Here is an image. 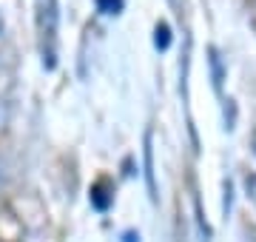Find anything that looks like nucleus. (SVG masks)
Segmentation results:
<instances>
[{"instance_id":"obj_1","label":"nucleus","mask_w":256,"mask_h":242,"mask_svg":"<svg viewBox=\"0 0 256 242\" xmlns=\"http://www.w3.org/2000/svg\"><path fill=\"white\" fill-rule=\"evenodd\" d=\"M37 40L48 72L57 66V0H37Z\"/></svg>"},{"instance_id":"obj_2","label":"nucleus","mask_w":256,"mask_h":242,"mask_svg":"<svg viewBox=\"0 0 256 242\" xmlns=\"http://www.w3.org/2000/svg\"><path fill=\"white\" fill-rule=\"evenodd\" d=\"M88 200H92V205L97 208V211H108V205L114 202V186H111L106 177L97 180V182L92 186V194H88Z\"/></svg>"},{"instance_id":"obj_3","label":"nucleus","mask_w":256,"mask_h":242,"mask_svg":"<svg viewBox=\"0 0 256 242\" xmlns=\"http://www.w3.org/2000/svg\"><path fill=\"white\" fill-rule=\"evenodd\" d=\"M146 180H148V194H151V202H156V182H154V148H151V131L146 134Z\"/></svg>"},{"instance_id":"obj_4","label":"nucleus","mask_w":256,"mask_h":242,"mask_svg":"<svg viewBox=\"0 0 256 242\" xmlns=\"http://www.w3.org/2000/svg\"><path fill=\"white\" fill-rule=\"evenodd\" d=\"M154 46L160 48V52H165V48L171 46V28H168V23H156V28H154Z\"/></svg>"},{"instance_id":"obj_5","label":"nucleus","mask_w":256,"mask_h":242,"mask_svg":"<svg viewBox=\"0 0 256 242\" xmlns=\"http://www.w3.org/2000/svg\"><path fill=\"white\" fill-rule=\"evenodd\" d=\"M94 3H97V12H102V14H120L126 6V0H94Z\"/></svg>"},{"instance_id":"obj_6","label":"nucleus","mask_w":256,"mask_h":242,"mask_svg":"<svg viewBox=\"0 0 256 242\" xmlns=\"http://www.w3.org/2000/svg\"><path fill=\"white\" fill-rule=\"evenodd\" d=\"M245 188H248V196L256 202V174H248L245 177Z\"/></svg>"},{"instance_id":"obj_7","label":"nucleus","mask_w":256,"mask_h":242,"mask_svg":"<svg viewBox=\"0 0 256 242\" xmlns=\"http://www.w3.org/2000/svg\"><path fill=\"white\" fill-rule=\"evenodd\" d=\"M122 242H140V236L134 231H126V234H122Z\"/></svg>"},{"instance_id":"obj_8","label":"nucleus","mask_w":256,"mask_h":242,"mask_svg":"<svg viewBox=\"0 0 256 242\" xmlns=\"http://www.w3.org/2000/svg\"><path fill=\"white\" fill-rule=\"evenodd\" d=\"M0 40H3V20H0Z\"/></svg>"}]
</instances>
